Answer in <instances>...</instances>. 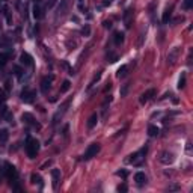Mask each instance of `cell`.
Wrapping results in <instances>:
<instances>
[{
	"instance_id": "cell-9",
	"label": "cell",
	"mask_w": 193,
	"mask_h": 193,
	"mask_svg": "<svg viewBox=\"0 0 193 193\" xmlns=\"http://www.w3.org/2000/svg\"><path fill=\"white\" fill-rule=\"evenodd\" d=\"M53 79H54L53 76H48V77H44V79H42V82H41L42 92H47V91L51 88V82H53Z\"/></svg>"
},
{
	"instance_id": "cell-30",
	"label": "cell",
	"mask_w": 193,
	"mask_h": 193,
	"mask_svg": "<svg viewBox=\"0 0 193 193\" xmlns=\"http://www.w3.org/2000/svg\"><path fill=\"white\" fill-rule=\"evenodd\" d=\"M118 176H122V178H127V175H128V172L127 170H118L116 172Z\"/></svg>"
},
{
	"instance_id": "cell-17",
	"label": "cell",
	"mask_w": 193,
	"mask_h": 193,
	"mask_svg": "<svg viewBox=\"0 0 193 193\" xmlns=\"http://www.w3.org/2000/svg\"><path fill=\"white\" fill-rule=\"evenodd\" d=\"M30 180H32V183L33 184H38L39 187H42V178H41V175H38V174H32V176H30Z\"/></svg>"
},
{
	"instance_id": "cell-36",
	"label": "cell",
	"mask_w": 193,
	"mask_h": 193,
	"mask_svg": "<svg viewBox=\"0 0 193 193\" xmlns=\"http://www.w3.org/2000/svg\"><path fill=\"white\" fill-rule=\"evenodd\" d=\"M110 88H112V84H107V86H106V89H104V91H106V92H107V91H110Z\"/></svg>"
},
{
	"instance_id": "cell-7",
	"label": "cell",
	"mask_w": 193,
	"mask_h": 193,
	"mask_svg": "<svg viewBox=\"0 0 193 193\" xmlns=\"http://www.w3.org/2000/svg\"><path fill=\"white\" fill-rule=\"evenodd\" d=\"M180 53H181V48H180V47H174L168 54V63H175V60L178 59Z\"/></svg>"
},
{
	"instance_id": "cell-10",
	"label": "cell",
	"mask_w": 193,
	"mask_h": 193,
	"mask_svg": "<svg viewBox=\"0 0 193 193\" xmlns=\"http://www.w3.org/2000/svg\"><path fill=\"white\" fill-rule=\"evenodd\" d=\"M135 181L137 183V185H143V184H146L148 176L145 175V172H136L135 174Z\"/></svg>"
},
{
	"instance_id": "cell-28",
	"label": "cell",
	"mask_w": 193,
	"mask_h": 193,
	"mask_svg": "<svg viewBox=\"0 0 193 193\" xmlns=\"http://www.w3.org/2000/svg\"><path fill=\"white\" fill-rule=\"evenodd\" d=\"M100 79H101V73H98L97 76L94 77V80H92V82H91V84H89V88H91V86H94V84H95V82H98Z\"/></svg>"
},
{
	"instance_id": "cell-31",
	"label": "cell",
	"mask_w": 193,
	"mask_h": 193,
	"mask_svg": "<svg viewBox=\"0 0 193 193\" xmlns=\"http://www.w3.org/2000/svg\"><path fill=\"white\" fill-rule=\"evenodd\" d=\"M118 192H127V185L125 184H119L118 185Z\"/></svg>"
},
{
	"instance_id": "cell-25",
	"label": "cell",
	"mask_w": 193,
	"mask_h": 193,
	"mask_svg": "<svg viewBox=\"0 0 193 193\" xmlns=\"http://www.w3.org/2000/svg\"><path fill=\"white\" fill-rule=\"evenodd\" d=\"M82 35H83V36H91V26L84 24L83 27H82Z\"/></svg>"
},
{
	"instance_id": "cell-19",
	"label": "cell",
	"mask_w": 193,
	"mask_h": 193,
	"mask_svg": "<svg viewBox=\"0 0 193 193\" xmlns=\"http://www.w3.org/2000/svg\"><path fill=\"white\" fill-rule=\"evenodd\" d=\"M122 42H124V33H122V32H116V33H115V44H116V45H121Z\"/></svg>"
},
{
	"instance_id": "cell-26",
	"label": "cell",
	"mask_w": 193,
	"mask_h": 193,
	"mask_svg": "<svg viewBox=\"0 0 193 193\" xmlns=\"http://www.w3.org/2000/svg\"><path fill=\"white\" fill-rule=\"evenodd\" d=\"M8 54L6 53H0V65H5L6 63V60H8Z\"/></svg>"
},
{
	"instance_id": "cell-23",
	"label": "cell",
	"mask_w": 193,
	"mask_h": 193,
	"mask_svg": "<svg viewBox=\"0 0 193 193\" xmlns=\"http://www.w3.org/2000/svg\"><path fill=\"white\" fill-rule=\"evenodd\" d=\"M8 137H9V133H8V130H6V128L0 130V140H2V142H6V140H8Z\"/></svg>"
},
{
	"instance_id": "cell-32",
	"label": "cell",
	"mask_w": 193,
	"mask_h": 193,
	"mask_svg": "<svg viewBox=\"0 0 193 193\" xmlns=\"http://www.w3.org/2000/svg\"><path fill=\"white\" fill-rule=\"evenodd\" d=\"M103 24H104V27H106V29H110V27H112V21H104Z\"/></svg>"
},
{
	"instance_id": "cell-18",
	"label": "cell",
	"mask_w": 193,
	"mask_h": 193,
	"mask_svg": "<svg viewBox=\"0 0 193 193\" xmlns=\"http://www.w3.org/2000/svg\"><path fill=\"white\" fill-rule=\"evenodd\" d=\"M127 71H128V67H127V65H122L121 68H118L116 76L119 77V79H122V77H125V76H127Z\"/></svg>"
},
{
	"instance_id": "cell-12",
	"label": "cell",
	"mask_w": 193,
	"mask_h": 193,
	"mask_svg": "<svg viewBox=\"0 0 193 193\" xmlns=\"http://www.w3.org/2000/svg\"><path fill=\"white\" fill-rule=\"evenodd\" d=\"M23 122H26V124H30V125H35V127H38L39 128V125L35 122V118L32 113H29V112H26V113H23Z\"/></svg>"
},
{
	"instance_id": "cell-34",
	"label": "cell",
	"mask_w": 193,
	"mask_h": 193,
	"mask_svg": "<svg viewBox=\"0 0 193 193\" xmlns=\"http://www.w3.org/2000/svg\"><path fill=\"white\" fill-rule=\"evenodd\" d=\"M54 3H56V0H48V8L54 6Z\"/></svg>"
},
{
	"instance_id": "cell-22",
	"label": "cell",
	"mask_w": 193,
	"mask_h": 193,
	"mask_svg": "<svg viewBox=\"0 0 193 193\" xmlns=\"http://www.w3.org/2000/svg\"><path fill=\"white\" fill-rule=\"evenodd\" d=\"M185 86V73H181V76L178 79V89H183Z\"/></svg>"
},
{
	"instance_id": "cell-35",
	"label": "cell",
	"mask_w": 193,
	"mask_h": 193,
	"mask_svg": "<svg viewBox=\"0 0 193 193\" xmlns=\"http://www.w3.org/2000/svg\"><path fill=\"white\" fill-rule=\"evenodd\" d=\"M5 100V94H3V91H0V101Z\"/></svg>"
},
{
	"instance_id": "cell-20",
	"label": "cell",
	"mask_w": 193,
	"mask_h": 193,
	"mask_svg": "<svg viewBox=\"0 0 193 193\" xmlns=\"http://www.w3.org/2000/svg\"><path fill=\"white\" fill-rule=\"evenodd\" d=\"M69 88H71V82L69 80H65L63 83H62V86H60V92L62 94H65L69 91Z\"/></svg>"
},
{
	"instance_id": "cell-6",
	"label": "cell",
	"mask_w": 193,
	"mask_h": 193,
	"mask_svg": "<svg viewBox=\"0 0 193 193\" xmlns=\"http://www.w3.org/2000/svg\"><path fill=\"white\" fill-rule=\"evenodd\" d=\"M5 168H6V169H5V172H6V176H8V180L14 183V181L17 180V169L14 168L12 165H9V163H6V165H5Z\"/></svg>"
},
{
	"instance_id": "cell-13",
	"label": "cell",
	"mask_w": 193,
	"mask_h": 193,
	"mask_svg": "<svg viewBox=\"0 0 193 193\" xmlns=\"http://www.w3.org/2000/svg\"><path fill=\"white\" fill-rule=\"evenodd\" d=\"M51 176H53V187L58 189L59 181H60V170L59 169H53L51 170Z\"/></svg>"
},
{
	"instance_id": "cell-21",
	"label": "cell",
	"mask_w": 193,
	"mask_h": 193,
	"mask_svg": "<svg viewBox=\"0 0 193 193\" xmlns=\"http://www.w3.org/2000/svg\"><path fill=\"white\" fill-rule=\"evenodd\" d=\"M148 135L152 136V137H154V136H157V135H159V127H157V125H150V127H148Z\"/></svg>"
},
{
	"instance_id": "cell-11",
	"label": "cell",
	"mask_w": 193,
	"mask_h": 193,
	"mask_svg": "<svg viewBox=\"0 0 193 193\" xmlns=\"http://www.w3.org/2000/svg\"><path fill=\"white\" fill-rule=\"evenodd\" d=\"M154 95H155V89H148L146 92H143V94H142V97H140V103H142V104L148 103V101L151 100Z\"/></svg>"
},
{
	"instance_id": "cell-4",
	"label": "cell",
	"mask_w": 193,
	"mask_h": 193,
	"mask_svg": "<svg viewBox=\"0 0 193 193\" xmlns=\"http://www.w3.org/2000/svg\"><path fill=\"white\" fill-rule=\"evenodd\" d=\"M35 91L32 89H29V88H24L23 89V92H21V100L24 101V103H32L35 100Z\"/></svg>"
},
{
	"instance_id": "cell-5",
	"label": "cell",
	"mask_w": 193,
	"mask_h": 193,
	"mask_svg": "<svg viewBox=\"0 0 193 193\" xmlns=\"http://www.w3.org/2000/svg\"><path fill=\"white\" fill-rule=\"evenodd\" d=\"M145 154H146V148H143V150H140V151L131 154V155H130V159H128V161H130V163H133V165H139V163H140V160L143 159L142 155H145Z\"/></svg>"
},
{
	"instance_id": "cell-24",
	"label": "cell",
	"mask_w": 193,
	"mask_h": 193,
	"mask_svg": "<svg viewBox=\"0 0 193 193\" xmlns=\"http://www.w3.org/2000/svg\"><path fill=\"white\" fill-rule=\"evenodd\" d=\"M33 17L36 18V20H39V18L42 17V11H41V8H39V6H36V5L33 6Z\"/></svg>"
},
{
	"instance_id": "cell-38",
	"label": "cell",
	"mask_w": 193,
	"mask_h": 193,
	"mask_svg": "<svg viewBox=\"0 0 193 193\" xmlns=\"http://www.w3.org/2000/svg\"><path fill=\"white\" fill-rule=\"evenodd\" d=\"M79 2H83V0H79Z\"/></svg>"
},
{
	"instance_id": "cell-3",
	"label": "cell",
	"mask_w": 193,
	"mask_h": 193,
	"mask_svg": "<svg viewBox=\"0 0 193 193\" xmlns=\"http://www.w3.org/2000/svg\"><path fill=\"white\" fill-rule=\"evenodd\" d=\"M175 161V155L172 154V152H169V151H165V152H161V155H160V163H163V165H172Z\"/></svg>"
},
{
	"instance_id": "cell-8",
	"label": "cell",
	"mask_w": 193,
	"mask_h": 193,
	"mask_svg": "<svg viewBox=\"0 0 193 193\" xmlns=\"http://www.w3.org/2000/svg\"><path fill=\"white\" fill-rule=\"evenodd\" d=\"M20 63L24 65V67H30V65L33 63V59H32V56H30L29 53H21V56H20Z\"/></svg>"
},
{
	"instance_id": "cell-16",
	"label": "cell",
	"mask_w": 193,
	"mask_h": 193,
	"mask_svg": "<svg viewBox=\"0 0 193 193\" xmlns=\"http://www.w3.org/2000/svg\"><path fill=\"white\" fill-rule=\"evenodd\" d=\"M97 122H98V115H97V113H92V115L89 116V119H88V128L92 130L94 127L97 125Z\"/></svg>"
},
{
	"instance_id": "cell-27",
	"label": "cell",
	"mask_w": 193,
	"mask_h": 193,
	"mask_svg": "<svg viewBox=\"0 0 193 193\" xmlns=\"http://www.w3.org/2000/svg\"><path fill=\"white\" fill-rule=\"evenodd\" d=\"M192 5H193V0H185L183 6H184V9H190L192 8Z\"/></svg>"
},
{
	"instance_id": "cell-37",
	"label": "cell",
	"mask_w": 193,
	"mask_h": 193,
	"mask_svg": "<svg viewBox=\"0 0 193 193\" xmlns=\"http://www.w3.org/2000/svg\"><path fill=\"white\" fill-rule=\"evenodd\" d=\"M178 101H180L178 98H172V103H174V104H178Z\"/></svg>"
},
{
	"instance_id": "cell-1",
	"label": "cell",
	"mask_w": 193,
	"mask_h": 193,
	"mask_svg": "<svg viewBox=\"0 0 193 193\" xmlns=\"http://www.w3.org/2000/svg\"><path fill=\"white\" fill-rule=\"evenodd\" d=\"M38 151H39V142L36 139H33V137H27V140H26V152H27L29 159H35Z\"/></svg>"
},
{
	"instance_id": "cell-2",
	"label": "cell",
	"mask_w": 193,
	"mask_h": 193,
	"mask_svg": "<svg viewBox=\"0 0 193 193\" xmlns=\"http://www.w3.org/2000/svg\"><path fill=\"white\" fill-rule=\"evenodd\" d=\"M100 143H92V145H89L88 146V150L84 151L83 154V160H91L92 157H95L98 152H100Z\"/></svg>"
},
{
	"instance_id": "cell-33",
	"label": "cell",
	"mask_w": 193,
	"mask_h": 193,
	"mask_svg": "<svg viewBox=\"0 0 193 193\" xmlns=\"http://www.w3.org/2000/svg\"><path fill=\"white\" fill-rule=\"evenodd\" d=\"M15 74H17L18 77H21V69H20L18 67H15Z\"/></svg>"
},
{
	"instance_id": "cell-29",
	"label": "cell",
	"mask_w": 193,
	"mask_h": 193,
	"mask_svg": "<svg viewBox=\"0 0 193 193\" xmlns=\"http://www.w3.org/2000/svg\"><path fill=\"white\" fill-rule=\"evenodd\" d=\"M127 91H128V84H124V86H122V89H121V97H125Z\"/></svg>"
},
{
	"instance_id": "cell-15",
	"label": "cell",
	"mask_w": 193,
	"mask_h": 193,
	"mask_svg": "<svg viewBox=\"0 0 193 193\" xmlns=\"http://www.w3.org/2000/svg\"><path fill=\"white\" fill-rule=\"evenodd\" d=\"M172 6H168V8L165 9V12H163V18H161V21L165 23V24H168L169 20H170V15H172Z\"/></svg>"
},
{
	"instance_id": "cell-14",
	"label": "cell",
	"mask_w": 193,
	"mask_h": 193,
	"mask_svg": "<svg viewBox=\"0 0 193 193\" xmlns=\"http://www.w3.org/2000/svg\"><path fill=\"white\" fill-rule=\"evenodd\" d=\"M68 6H69V0H60V5H59V8H58L59 15H63V14L67 12Z\"/></svg>"
}]
</instances>
